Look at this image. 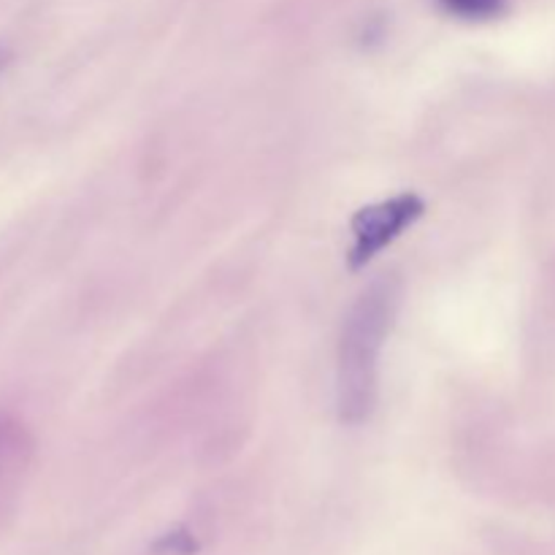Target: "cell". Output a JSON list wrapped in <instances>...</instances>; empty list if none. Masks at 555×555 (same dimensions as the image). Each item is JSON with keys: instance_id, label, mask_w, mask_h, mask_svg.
I'll return each instance as SVG.
<instances>
[{"instance_id": "6da1fadb", "label": "cell", "mask_w": 555, "mask_h": 555, "mask_svg": "<svg viewBox=\"0 0 555 555\" xmlns=\"http://www.w3.org/2000/svg\"><path fill=\"white\" fill-rule=\"evenodd\" d=\"M401 307L399 276L374 280L347 312L336 366V410L347 426H361L377 406L379 352L396 325Z\"/></svg>"}, {"instance_id": "7a4b0ae2", "label": "cell", "mask_w": 555, "mask_h": 555, "mask_svg": "<svg viewBox=\"0 0 555 555\" xmlns=\"http://www.w3.org/2000/svg\"><path fill=\"white\" fill-rule=\"evenodd\" d=\"M426 215V201L417 193H399L379 204L363 206L356 211L352 228V247H350V269L358 271L374 260V255L383 253L388 244H393L406 228L415 225Z\"/></svg>"}, {"instance_id": "3957f363", "label": "cell", "mask_w": 555, "mask_h": 555, "mask_svg": "<svg viewBox=\"0 0 555 555\" xmlns=\"http://www.w3.org/2000/svg\"><path fill=\"white\" fill-rule=\"evenodd\" d=\"M448 14L459 16V20H493V16H502L507 11V0H439Z\"/></svg>"}, {"instance_id": "277c9868", "label": "cell", "mask_w": 555, "mask_h": 555, "mask_svg": "<svg viewBox=\"0 0 555 555\" xmlns=\"http://www.w3.org/2000/svg\"><path fill=\"white\" fill-rule=\"evenodd\" d=\"M163 547H166V551H171V553L188 555V553L195 551V540L188 534V531L179 529V531H173V534L163 537V542H157V551H163Z\"/></svg>"}, {"instance_id": "5b68a950", "label": "cell", "mask_w": 555, "mask_h": 555, "mask_svg": "<svg viewBox=\"0 0 555 555\" xmlns=\"http://www.w3.org/2000/svg\"><path fill=\"white\" fill-rule=\"evenodd\" d=\"M5 63H9V54H5V52H3V49H0V70H3V68H5Z\"/></svg>"}]
</instances>
